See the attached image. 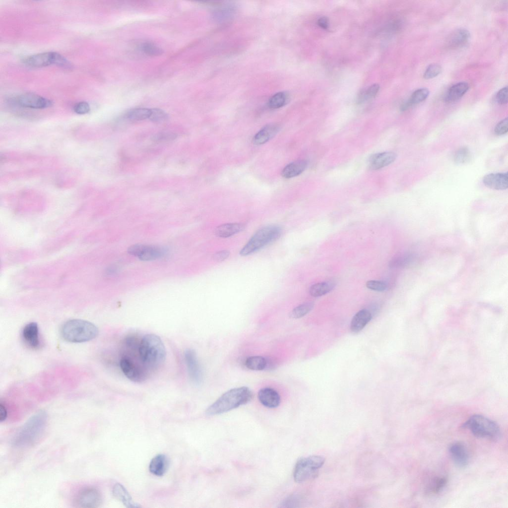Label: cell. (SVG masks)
Segmentation results:
<instances>
[{"mask_svg": "<svg viewBox=\"0 0 508 508\" xmlns=\"http://www.w3.org/2000/svg\"><path fill=\"white\" fill-rule=\"evenodd\" d=\"M245 226L242 223H227L218 226L214 231L218 237L228 238L243 231Z\"/></svg>", "mask_w": 508, "mask_h": 508, "instance_id": "25", "label": "cell"}, {"mask_svg": "<svg viewBox=\"0 0 508 508\" xmlns=\"http://www.w3.org/2000/svg\"><path fill=\"white\" fill-rule=\"evenodd\" d=\"M429 95V90L426 88H422L415 90L408 100L401 105V110L405 111L411 106L424 101Z\"/></svg>", "mask_w": 508, "mask_h": 508, "instance_id": "27", "label": "cell"}, {"mask_svg": "<svg viewBox=\"0 0 508 508\" xmlns=\"http://www.w3.org/2000/svg\"><path fill=\"white\" fill-rule=\"evenodd\" d=\"M314 306V303L312 302L302 304L292 310L290 317L292 318H301L309 313L313 309Z\"/></svg>", "mask_w": 508, "mask_h": 508, "instance_id": "33", "label": "cell"}, {"mask_svg": "<svg viewBox=\"0 0 508 508\" xmlns=\"http://www.w3.org/2000/svg\"><path fill=\"white\" fill-rule=\"evenodd\" d=\"M168 115L162 109L158 108L150 109V120L153 122L160 123L166 121L168 119Z\"/></svg>", "mask_w": 508, "mask_h": 508, "instance_id": "37", "label": "cell"}, {"mask_svg": "<svg viewBox=\"0 0 508 508\" xmlns=\"http://www.w3.org/2000/svg\"><path fill=\"white\" fill-rule=\"evenodd\" d=\"M332 282H324L315 284L310 288V294L315 297L321 296L330 292L334 287Z\"/></svg>", "mask_w": 508, "mask_h": 508, "instance_id": "28", "label": "cell"}, {"mask_svg": "<svg viewBox=\"0 0 508 508\" xmlns=\"http://www.w3.org/2000/svg\"><path fill=\"white\" fill-rule=\"evenodd\" d=\"M48 422L46 413L39 411L30 417L15 434L12 444L16 447H26L36 444L42 437Z\"/></svg>", "mask_w": 508, "mask_h": 508, "instance_id": "1", "label": "cell"}, {"mask_svg": "<svg viewBox=\"0 0 508 508\" xmlns=\"http://www.w3.org/2000/svg\"><path fill=\"white\" fill-rule=\"evenodd\" d=\"M508 130V118L501 121L496 126L494 132L497 135H503L506 134Z\"/></svg>", "mask_w": 508, "mask_h": 508, "instance_id": "42", "label": "cell"}, {"mask_svg": "<svg viewBox=\"0 0 508 508\" xmlns=\"http://www.w3.org/2000/svg\"><path fill=\"white\" fill-rule=\"evenodd\" d=\"M267 361L264 357L260 356H251L247 359L245 362L246 366L249 369L254 371H261L266 368Z\"/></svg>", "mask_w": 508, "mask_h": 508, "instance_id": "29", "label": "cell"}, {"mask_svg": "<svg viewBox=\"0 0 508 508\" xmlns=\"http://www.w3.org/2000/svg\"><path fill=\"white\" fill-rule=\"evenodd\" d=\"M90 110L89 104L84 101H81L76 103L73 106L74 112L79 115H83L88 113Z\"/></svg>", "mask_w": 508, "mask_h": 508, "instance_id": "43", "label": "cell"}, {"mask_svg": "<svg viewBox=\"0 0 508 508\" xmlns=\"http://www.w3.org/2000/svg\"><path fill=\"white\" fill-rule=\"evenodd\" d=\"M366 287L372 290L381 292L384 291L386 287V284L381 281L369 280L366 283Z\"/></svg>", "mask_w": 508, "mask_h": 508, "instance_id": "41", "label": "cell"}, {"mask_svg": "<svg viewBox=\"0 0 508 508\" xmlns=\"http://www.w3.org/2000/svg\"><path fill=\"white\" fill-rule=\"evenodd\" d=\"M441 66L437 64H432L429 65L423 74V77L426 79L433 78L438 76L442 71Z\"/></svg>", "mask_w": 508, "mask_h": 508, "instance_id": "38", "label": "cell"}, {"mask_svg": "<svg viewBox=\"0 0 508 508\" xmlns=\"http://www.w3.org/2000/svg\"><path fill=\"white\" fill-rule=\"evenodd\" d=\"M16 105L25 108L43 109L51 107V100L33 93H23L14 100Z\"/></svg>", "mask_w": 508, "mask_h": 508, "instance_id": "11", "label": "cell"}, {"mask_svg": "<svg viewBox=\"0 0 508 508\" xmlns=\"http://www.w3.org/2000/svg\"><path fill=\"white\" fill-rule=\"evenodd\" d=\"M475 437L497 441L501 436L500 428L494 421L481 415L471 416L463 425Z\"/></svg>", "mask_w": 508, "mask_h": 508, "instance_id": "5", "label": "cell"}, {"mask_svg": "<svg viewBox=\"0 0 508 508\" xmlns=\"http://www.w3.org/2000/svg\"><path fill=\"white\" fill-rule=\"evenodd\" d=\"M7 417V409L2 402L0 404V421L1 422L4 421Z\"/></svg>", "mask_w": 508, "mask_h": 508, "instance_id": "46", "label": "cell"}, {"mask_svg": "<svg viewBox=\"0 0 508 508\" xmlns=\"http://www.w3.org/2000/svg\"><path fill=\"white\" fill-rule=\"evenodd\" d=\"M396 158V155L392 152H383L371 155L368 160V165L372 170H378L392 163Z\"/></svg>", "mask_w": 508, "mask_h": 508, "instance_id": "15", "label": "cell"}, {"mask_svg": "<svg viewBox=\"0 0 508 508\" xmlns=\"http://www.w3.org/2000/svg\"><path fill=\"white\" fill-rule=\"evenodd\" d=\"M75 503L77 507L80 508H98L102 503V495L97 489L93 487H86L77 494Z\"/></svg>", "mask_w": 508, "mask_h": 508, "instance_id": "10", "label": "cell"}, {"mask_svg": "<svg viewBox=\"0 0 508 508\" xmlns=\"http://www.w3.org/2000/svg\"><path fill=\"white\" fill-rule=\"evenodd\" d=\"M318 24L322 29H326L329 25V22L327 18L326 17H320L318 20Z\"/></svg>", "mask_w": 508, "mask_h": 508, "instance_id": "47", "label": "cell"}, {"mask_svg": "<svg viewBox=\"0 0 508 508\" xmlns=\"http://www.w3.org/2000/svg\"><path fill=\"white\" fill-rule=\"evenodd\" d=\"M470 37L469 32L464 28L456 29L451 33L446 39V44L449 48L462 47L468 42Z\"/></svg>", "mask_w": 508, "mask_h": 508, "instance_id": "18", "label": "cell"}, {"mask_svg": "<svg viewBox=\"0 0 508 508\" xmlns=\"http://www.w3.org/2000/svg\"><path fill=\"white\" fill-rule=\"evenodd\" d=\"M139 359L145 367L155 369L166 359V350L160 338L154 334H147L141 340L138 349Z\"/></svg>", "mask_w": 508, "mask_h": 508, "instance_id": "2", "label": "cell"}, {"mask_svg": "<svg viewBox=\"0 0 508 508\" xmlns=\"http://www.w3.org/2000/svg\"><path fill=\"white\" fill-rule=\"evenodd\" d=\"M307 166L305 160H299L290 163L283 169L281 174L285 178L289 179L297 176L303 172Z\"/></svg>", "mask_w": 508, "mask_h": 508, "instance_id": "26", "label": "cell"}, {"mask_svg": "<svg viewBox=\"0 0 508 508\" xmlns=\"http://www.w3.org/2000/svg\"><path fill=\"white\" fill-rule=\"evenodd\" d=\"M184 357L190 380L193 383L199 384L202 381V374L195 352L188 349L185 351Z\"/></svg>", "mask_w": 508, "mask_h": 508, "instance_id": "13", "label": "cell"}, {"mask_svg": "<svg viewBox=\"0 0 508 508\" xmlns=\"http://www.w3.org/2000/svg\"><path fill=\"white\" fill-rule=\"evenodd\" d=\"M287 95L283 92L274 94L269 100L268 107L271 109H278L285 105L287 100Z\"/></svg>", "mask_w": 508, "mask_h": 508, "instance_id": "34", "label": "cell"}, {"mask_svg": "<svg viewBox=\"0 0 508 508\" xmlns=\"http://www.w3.org/2000/svg\"><path fill=\"white\" fill-rule=\"evenodd\" d=\"M483 182L487 187L497 190H504L508 187V173H491L485 175Z\"/></svg>", "mask_w": 508, "mask_h": 508, "instance_id": "16", "label": "cell"}, {"mask_svg": "<svg viewBox=\"0 0 508 508\" xmlns=\"http://www.w3.org/2000/svg\"><path fill=\"white\" fill-rule=\"evenodd\" d=\"M496 100L500 104H506L508 102V87H503L496 95Z\"/></svg>", "mask_w": 508, "mask_h": 508, "instance_id": "44", "label": "cell"}, {"mask_svg": "<svg viewBox=\"0 0 508 508\" xmlns=\"http://www.w3.org/2000/svg\"><path fill=\"white\" fill-rule=\"evenodd\" d=\"M257 396L259 402L268 408H276L280 403L281 399L279 393L272 388L264 387L260 389Z\"/></svg>", "mask_w": 508, "mask_h": 508, "instance_id": "17", "label": "cell"}, {"mask_svg": "<svg viewBox=\"0 0 508 508\" xmlns=\"http://www.w3.org/2000/svg\"><path fill=\"white\" fill-rule=\"evenodd\" d=\"M120 366L124 375L133 382H141L147 378L145 367L134 362L129 356L125 355L122 357Z\"/></svg>", "mask_w": 508, "mask_h": 508, "instance_id": "9", "label": "cell"}, {"mask_svg": "<svg viewBox=\"0 0 508 508\" xmlns=\"http://www.w3.org/2000/svg\"><path fill=\"white\" fill-rule=\"evenodd\" d=\"M447 482L445 477H436L433 479L426 488V492L431 494L439 493L445 487Z\"/></svg>", "mask_w": 508, "mask_h": 508, "instance_id": "30", "label": "cell"}, {"mask_svg": "<svg viewBox=\"0 0 508 508\" xmlns=\"http://www.w3.org/2000/svg\"><path fill=\"white\" fill-rule=\"evenodd\" d=\"M127 251L130 254L143 261L154 260L162 256L164 254V250L161 248L141 244L130 246Z\"/></svg>", "mask_w": 508, "mask_h": 508, "instance_id": "12", "label": "cell"}, {"mask_svg": "<svg viewBox=\"0 0 508 508\" xmlns=\"http://www.w3.org/2000/svg\"><path fill=\"white\" fill-rule=\"evenodd\" d=\"M150 109L145 108H138L131 109L126 114V118L131 121H141L149 119Z\"/></svg>", "mask_w": 508, "mask_h": 508, "instance_id": "31", "label": "cell"}, {"mask_svg": "<svg viewBox=\"0 0 508 508\" xmlns=\"http://www.w3.org/2000/svg\"><path fill=\"white\" fill-rule=\"evenodd\" d=\"M281 233V228L276 225L267 226L260 229L241 250L240 254L246 256L257 251L278 239Z\"/></svg>", "mask_w": 508, "mask_h": 508, "instance_id": "6", "label": "cell"}, {"mask_svg": "<svg viewBox=\"0 0 508 508\" xmlns=\"http://www.w3.org/2000/svg\"><path fill=\"white\" fill-rule=\"evenodd\" d=\"M114 497L122 502L127 508H139L140 506L133 502L127 489L121 484H116L112 490Z\"/></svg>", "mask_w": 508, "mask_h": 508, "instance_id": "22", "label": "cell"}, {"mask_svg": "<svg viewBox=\"0 0 508 508\" xmlns=\"http://www.w3.org/2000/svg\"><path fill=\"white\" fill-rule=\"evenodd\" d=\"M169 465L167 456L162 454H158L151 460L149 465V471L153 474L162 476L166 472Z\"/></svg>", "mask_w": 508, "mask_h": 508, "instance_id": "23", "label": "cell"}, {"mask_svg": "<svg viewBox=\"0 0 508 508\" xmlns=\"http://www.w3.org/2000/svg\"><path fill=\"white\" fill-rule=\"evenodd\" d=\"M253 397L249 388L242 386L232 388L223 393L206 410L209 416L220 414L247 404Z\"/></svg>", "mask_w": 508, "mask_h": 508, "instance_id": "3", "label": "cell"}, {"mask_svg": "<svg viewBox=\"0 0 508 508\" xmlns=\"http://www.w3.org/2000/svg\"><path fill=\"white\" fill-rule=\"evenodd\" d=\"M471 158L470 150L466 147L460 148L456 151L454 155V161L458 164H463L469 162Z\"/></svg>", "mask_w": 508, "mask_h": 508, "instance_id": "36", "label": "cell"}, {"mask_svg": "<svg viewBox=\"0 0 508 508\" xmlns=\"http://www.w3.org/2000/svg\"><path fill=\"white\" fill-rule=\"evenodd\" d=\"M469 85L467 82H460L451 86L444 96V100L448 103L454 102L461 98L467 91Z\"/></svg>", "mask_w": 508, "mask_h": 508, "instance_id": "24", "label": "cell"}, {"mask_svg": "<svg viewBox=\"0 0 508 508\" xmlns=\"http://www.w3.org/2000/svg\"><path fill=\"white\" fill-rule=\"evenodd\" d=\"M230 254V252L228 250L220 251L213 254V258L216 261L221 262L226 259Z\"/></svg>", "mask_w": 508, "mask_h": 508, "instance_id": "45", "label": "cell"}, {"mask_svg": "<svg viewBox=\"0 0 508 508\" xmlns=\"http://www.w3.org/2000/svg\"><path fill=\"white\" fill-rule=\"evenodd\" d=\"M449 452L454 464L459 468H464L468 464L469 455L465 446L460 442L451 444Z\"/></svg>", "mask_w": 508, "mask_h": 508, "instance_id": "14", "label": "cell"}, {"mask_svg": "<svg viewBox=\"0 0 508 508\" xmlns=\"http://www.w3.org/2000/svg\"><path fill=\"white\" fill-rule=\"evenodd\" d=\"M177 137L176 134L173 132H163L156 134L152 137V140L156 142H162L175 139Z\"/></svg>", "mask_w": 508, "mask_h": 508, "instance_id": "40", "label": "cell"}, {"mask_svg": "<svg viewBox=\"0 0 508 508\" xmlns=\"http://www.w3.org/2000/svg\"><path fill=\"white\" fill-rule=\"evenodd\" d=\"M23 62L26 65L32 67H42L52 64L66 68L70 66V63L64 57L54 52L30 56L23 59Z\"/></svg>", "mask_w": 508, "mask_h": 508, "instance_id": "8", "label": "cell"}, {"mask_svg": "<svg viewBox=\"0 0 508 508\" xmlns=\"http://www.w3.org/2000/svg\"><path fill=\"white\" fill-rule=\"evenodd\" d=\"M22 336L25 342L32 348H37L40 344L38 326L36 322L26 324L22 331Z\"/></svg>", "mask_w": 508, "mask_h": 508, "instance_id": "20", "label": "cell"}, {"mask_svg": "<svg viewBox=\"0 0 508 508\" xmlns=\"http://www.w3.org/2000/svg\"><path fill=\"white\" fill-rule=\"evenodd\" d=\"M140 49L144 54L149 56H158L163 53L161 48L150 42L143 43L140 46Z\"/></svg>", "mask_w": 508, "mask_h": 508, "instance_id": "35", "label": "cell"}, {"mask_svg": "<svg viewBox=\"0 0 508 508\" xmlns=\"http://www.w3.org/2000/svg\"><path fill=\"white\" fill-rule=\"evenodd\" d=\"M379 89L380 86L378 84H374L368 88L363 90L358 96V103L360 104L362 103L374 98L378 93Z\"/></svg>", "mask_w": 508, "mask_h": 508, "instance_id": "32", "label": "cell"}, {"mask_svg": "<svg viewBox=\"0 0 508 508\" xmlns=\"http://www.w3.org/2000/svg\"><path fill=\"white\" fill-rule=\"evenodd\" d=\"M410 256L408 255H398L389 261V266L391 268L402 267L406 265L410 261Z\"/></svg>", "mask_w": 508, "mask_h": 508, "instance_id": "39", "label": "cell"}, {"mask_svg": "<svg viewBox=\"0 0 508 508\" xmlns=\"http://www.w3.org/2000/svg\"><path fill=\"white\" fill-rule=\"evenodd\" d=\"M371 312L367 309H363L357 312L352 318L350 328L352 333H357L361 331L371 320Z\"/></svg>", "mask_w": 508, "mask_h": 508, "instance_id": "19", "label": "cell"}, {"mask_svg": "<svg viewBox=\"0 0 508 508\" xmlns=\"http://www.w3.org/2000/svg\"><path fill=\"white\" fill-rule=\"evenodd\" d=\"M279 129V126L275 124H270L265 126L254 136V143L256 145H261L266 143L277 134Z\"/></svg>", "mask_w": 508, "mask_h": 508, "instance_id": "21", "label": "cell"}, {"mask_svg": "<svg viewBox=\"0 0 508 508\" xmlns=\"http://www.w3.org/2000/svg\"><path fill=\"white\" fill-rule=\"evenodd\" d=\"M61 332L63 337L66 341L72 343H81L95 338L98 334V329L90 321L73 319L64 323Z\"/></svg>", "mask_w": 508, "mask_h": 508, "instance_id": "4", "label": "cell"}, {"mask_svg": "<svg viewBox=\"0 0 508 508\" xmlns=\"http://www.w3.org/2000/svg\"><path fill=\"white\" fill-rule=\"evenodd\" d=\"M324 461V458L319 455L300 458L297 461L294 470L295 481L297 483H302L315 478Z\"/></svg>", "mask_w": 508, "mask_h": 508, "instance_id": "7", "label": "cell"}]
</instances>
